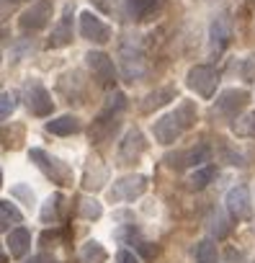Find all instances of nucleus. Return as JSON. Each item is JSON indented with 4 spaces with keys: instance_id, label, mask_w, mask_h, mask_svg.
I'll return each instance as SVG.
<instances>
[{
    "instance_id": "nucleus-34",
    "label": "nucleus",
    "mask_w": 255,
    "mask_h": 263,
    "mask_svg": "<svg viewBox=\"0 0 255 263\" xmlns=\"http://www.w3.org/2000/svg\"><path fill=\"white\" fill-rule=\"evenodd\" d=\"M8 3H21V0H8Z\"/></svg>"
},
{
    "instance_id": "nucleus-6",
    "label": "nucleus",
    "mask_w": 255,
    "mask_h": 263,
    "mask_svg": "<svg viewBox=\"0 0 255 263\" xmlns=\"http://www.w3.org/2000/svg\"><path fill=\"white\" fill-rule=\"evenodd\" d=\"M49 16H52V0H36L29 11H24L18 16V26L24 31H39L47 26Z\"/></svg>"
},
{
    "instance_id": "nucleus-14",
    "label": "nucleus",
    "mask_w": 255,
    "mask_h": 263,
    "mask_svg": "<svg viewBox=\"0 0 255 263\" xmlns=\"http://www.w3.org/2000/svg\"><path fill=\"white\" fill-rule=\"evenodd\" d=\"M229 36H232V26H229V18H227V16H219V18H214V21H211V29H209L211 49H214V52H222V49L227 47Z\"/></svg>"
},
{
    "instance_id": "nucleus-33",
    "label": "nucleus",
    "mask_w": 255,
    "mask_h": 263,
    "mask_svg": "<svg viewBox=\"0 0 255 263\" xmlns=\"http://www.w3.org/2000/svg\"><path fill=\"white\" fill-rule=\"evenodd\" d=\"M0 263H8V255H6L3 250H0Z\"/></svg>"
},
{
    "instance_id": "nucleus-21",
    "label": "nucleus",
    "mask_w": 255,
    "mask_h": 263,
    "mask_svg": "<svg viewBox=\"0 0 255 263\" xmlns=\"http://www.w3.org/2000/svg\"><path fill=\"white\" fill-rule=\"evenodd\" d=\"M232 129L237 137H255V111H247L232 121Z\"/></svg>"
},
{
    "instance_id": "nucleus-15",
    "label": "nucleus",
    "mask_w": 255,
    "mask_h": 263,
    "mask_svg": "<svg viewBox=\"0 0 255 263\" xmlns=\"http://www.w3.org/2000/svg\"><path fill=\"white\" fill-rule=\"evenodd\" d=\"M29 248H31V232L26 227H16V230L8 232V250H11L13 258H18V260L26 258Z\"/></svg>"
},
{
    "instance_id": "nucleus-9",
    "label": "nucleus",
    "mask_w": 255,
    "mask_h": 263,
    "mask_svg": "<svg viewBox=\"0 0 255 263\" xmlns=\"http://www.w3.org/2000/svg\"><path fill=\"white\" fill-rule=\"evenodd\" d=\"M142 153H145V135L140 129H129L119 145V160L121 163H137Z\"/></svg>"
},
{
    "instance_id": "nucleus-19",
    "label": "nucleus",
    "mask_w": 255,
    "mask_h": 263,
    "mask_svg": "<svg viewBox=\"0 0 255 263\" xmlns=\"http://www.w3.org/2000/svg\"><path fill=\"white\" fill-rule=\"evenodd\" d=\"M47 129L52 132V135H57V137H67V135H75V132H80V119L72 116V114H65V116H60V119H52V121L47 124Z\"/></svg>"
},
{
    "instance_id": "nucleus-11",
    "label": "nucleus",
    "mask_w": 255,
    "mask_h": 263,
    "mask_svg": "<svg viewBox=\"0 0 255 263\" xmlns=\"http://www.w3.org/2000/svg\"><path fill=\"white\" fill-rule=\"evenodd\" d=\"M211 158V147L209 145H196V147H191L188 153H181V155H168L165 160H168V165L170 168H186V165H201V163H206Z\"/></svg>"
},
{
    "instance_id": "nucleus-3",
    "label": "nucleus",
    "mask_w": 255,
    "mask_h": 263,
    "mask_svg": "<svg viewBox=\"0 0 255 263\" xmlns=\"http://www.w3.org/2000/svg\"><path fill=\"white\" fill-rule=\"evenodd\" d=\"M188 88L193 93H199L201 98H211L217 93V85H219V72L211 67V65H196L188 70V78H186Z\"/></svg>"
},
{
    "instance_id": "nucleus-2",
    "label": "nucleus",
    "mask_w": 255,
    "mask_h": 263,
    "mask_svg": "<svg viewBox=\"0 0 255 263\" xmlns=\"http://www.w3.org/2000/svg\"><path fill=\"white\" fill-rule=\"evenodd\" d=\"M29 158L44 171V176H47L52 183H57V186H67V183H72V171H70V165L62 163L60 158L49 155L47 150L34 147V150L29 153Z\"/></svg>"
},
{
    "instance_id": "nucleus-10",
    "label": "nucleus",
    "mask_w": 255,
    "mask_h": 263,
    "mask_svg": "<svg viewBox=\"0 0 255 263\" xmlns=\"http://www.w3.org/2000/svg\"><path fill=\"white\" fill-rule=\"evenodd\" d=\"M121 75L126 80H140L145 75V57L134 47H121Z\"/></svg>"
},
{
    "instance_id": "nucleus-28",
    "label": "nucleus",
    "mask_w": 255,
    "mask_h": 263,
    "mask_svg": "<svg viewBox=\"0 0 255 263\" xmlns=\"http://www.w3.org/2000/svg\"><path fill=\"white\" fill-rule=\"evenodd\" d=\"M13 108H16V98H13L11 93H0V119L11 116Z\"/></svg>"
},
{
    "instance_id": "nucleus-4",
    "label": "nucleus",
    "mask_w": 255,
    "mask_h": 263,
    "mask_svg": "<svg viewBox=\"0 0 255 263\" xmlns=\"http://www.w3.org/2000/svg\"><path fill=\"white\" fill-rule=\"evenodd\" d=\"M24 101L31 108V114H36V116H49L54 111V103H52L49 90L39 80H34V78L24 83Z\"/></svg>"
},
{
    "instance_id": "nucleus-32",
    "label": "nucleus",
    "mask_w": 255,
    "mask_h": 263,
    "mask_svg": "<svg viewBox=\"0 0 255 263\" xmlns=\"http://www.w3.org/2000/svg\"><path fill=\"white\" fill-rule=\"evenodd\" d=\"M8 222H11V219H8L3 212H0V232H6V230H8Z\"/></svg>"
},
{
    "instance_id": "nucleus-26",
    "label": "nucleus",
    "mask_w": 255,
    "mask_h": 263,
    "mask_svg": "<svg viewBox=\"0 0 255 263\" xmlns=\"http://www.w3.org/2000/svg\"><path fill=\"white\" fill-rule=\"evenodd\" d=\"M57 204H60V196L57 194L44 201V206H42V222H47V224L57 222Z\"/></svg>"
},
{
    "instance_id": "nucleus-5",
    "label": "nucleus",
    "mask_w": 255,
    "mask_h": 263,
    "mask_svg": "<svg viewBox=\"0 0 255 263\" xmlns=\"http://www.w3.org/2000/svg\"><path fill=\"white\" fill-rule=\"evenodd\" d=\"M147 191V178L145 176H124L113 183L111 199L113 201H134Z\"/></svg>"
},
{
    "instance_id": "nucleus-1",
    "label": "nucleus",
    "mask_w": 255,
    "mask_h": 263,
    "mask_svg": "<svg viewBox=\"0 0 255 263\" xmlns=\"http://www.w3.org/2000/svg\"><path fill=\"white\" fill-rule=\"evenodd\" d=\"M193 121H196V106L191 101H183L175 111H170V114H165L163 119L155 121V126H152L155 140L160 145H173Z\"/></svg>"
},
{
    "instance_id": "nucleus-29",
    "label": "nucleus",
    "mask_w": 255,
    "mask_h": 263,
    "mask_svg": "<svg viewBox=\"0 0 255 263\" xmlns=\"http://www.w3.org/2000/svg\"><path fill=\"white\" fill-rule=\"evenodd\" d=\"M0 212H3L11 222H24V217H21V212L11 204V201H0Z\"/></svg>"
},
{
    "instance_id": "nucleus-16",
    "label": "nucleus",
    "mask_w": 255,
    "mask_h": 263,
    "mask_svg": "<svg viewBox=\"0 0 255 263\" xmlns=\"http://www.w3.org/2000/svg\"><path fill=\"white\" fill-rule=\"evenodd\" d=\"M163 3L165 0H126V11H129L132 18L145 21V18H152L163 8Z\"/></svg>"
},
{
    "instance_id": "nucleus-7",
    "label": "nucleus",
    "mask_w": 255,
    "mask_h": 263,
    "mask_svg": "<svg viewBox=\"0 0 255 263\" xmlns=\"http://www.w3.org/2000/svg\"><path fill=\"white\" fill-rule=\"evenodd\" d=\"M80 36L93 42V44H106L111 39V29L90 11H83L80 13Z\"/></svg>"
},
{
    "instance_id": "nucleus-20",
    "label": "nucleus",
    "mask_w": 255,
    "mask_h": 263,
    "mask_svg": "<svg viewBox=\"0 0 255 263\" xmlns=\"http://www.w3.org/2000/svg\"><path fill=\"white\" fill-rule=\"evenodd\" d=\"M103 260H106V250H103L101 242H95V240L83 242V248H80V263H103Z\"/></svg>"
},
{
    "instance_id": "nucleus-27",
    "label": "nucleus",
    "mask_w": 255,
    "mask_h": 263,
    "mask_svg": "<svg viewBox=\"0 0 255 263\" xmlns=\"http://www.w3.org/2000/svg\"><path fill=\"white\" fill-rule=\"evenodd\" d=\"M101 204L95 201V199H80V214L85 217V219H98L101 217Z\"/></svg>"
},
{
    "instance_id": "nucleus-17",
    "label": "nucleus",
    "mask_w": 255,
    "mask_h": 263,
    "mask_svg": "<svg viewBox=\"0 0 255 263\" xmlns=\"http://www.w3.org/2000/svg\"><path fill=\"white\" fill-rule=\"evenodd\" d=\"M72 6H67V13L62 16V21L54 26L52 31V39H49V47H67L72 42Z\"/></svg>"
},
{
    "instance_id": "nucleus-13",
    "label": "nucleus",
    "mask_w": 255,
    "mask_h": 263,
    "mask_svg": "<svg viewBox=\"0 0 255 263\" xmlns=\"http://www.w3.org/2000/svg\"><path fill=\"white\" fill-rule=\"evenodd\" d=\"M227 212L237 219H247L250 217V191L245 186H237L227 194Z\"/></svg>"
},
{
    "instance_id": "nucleus-30",
    "label": "nucleus",
    "mask_w": 255,
    "mask_h": 263,
    "mask_svg": "<svg viewBox=\"0 0 255 263\" xmlns=\"http://www.w3.org/2000/svg\"><path fill=\"white\" fill-rule=\"evenodd\" d=\"M116 260H119V263H140L137 255L129 253V250H119V253H116Z\"/></svg>"
},
{
    "instance_id": "nucleus-12",
    "label": "nucleus",
    "mask_w": 255,
    "mask_h": 263,
    "mask_svg": "<svg viewBox=\"0 0 255 263\" xmlns=\"http://www.w3.org/2000/svg\"><path fill=\"white\" fill-rule=\"evenodd\" d=\"M247 90H237V88H227L219 98H217V111L227 114V116H237L240 108H245L247 103Z\"/></svg>"
},
{
    "instance_id": "nucleus-22",
    "label": "nucleus",
    "mask_w": 255,
    "mask_h": 263,
    "mask_svg": "<svg viewBox=\"0 0 255 263\" xmlns=\"http://www.w3.org/2000/svg\"><path fill=\"white\" fill-rule=\"evenodd\" d=\"M214 178H217V168H214V165H204L201 171H196V173L188 178V189L201 191V189H206Z\"/></svg>"
},
{
    "instance_id": "nucleus-23",
    "label": "nucleus",
    "mask_w": 255,
    "mask_h": 263,
    "mask_svg": "<svg viewBox=\"0 0 255 263\" xmlns=\"http://www.w3.org/2000/svg\"><path fill=\"white\" fill-rule=\"evenodd\" d=\"M209 230H211V235H214V237H227V235H229V230H232V222H229L227 212L217 209V212L211 214V219H209Z\"/></svg>"
},
{
    "instance_id": "nucleus-31",
    "label": "nucleus",
    "mask_w": 255,
    "mask_h": 263,
    "mask_svg": "<svg viewBox=\"0 0 255 263\" xmlns=\"http://www.w3.org/2000/svg\"><path fill=\"white\" fill-rule=\"evenodd\" d=\"M29 263H54V255H49V253H39V255H34Z\"/></svg>"
},
{
    "instance_id": "nucleus-24",
    "label": "nucleus",
    "mask_w": 255,
    "mask_h": 263,
    "mask_svg": "<svg viewBox=\"0 0 255 263\" xmlns=\"http://www.w3.org/2000/svg\"><path fill=\"white\" fill-rule=\"evenodd\" d=\"M124 108H126V96H124V93H111V96L106 98V106H103L101 116H106V119H116Z\"/></svg>"
},
{
    "instance_id": "nucleus-35",
    "label": "nucleus",
    "mask_w": 255,
    "mask_h": 263,
    "mask_svg": "<svg viewBox=\"0 0 255 263\" xmlns=\"http://www.w3.org/2000/svg\"><path fill=\"white\" fill-rule=\"evenodd\" d=\"M0 183H3V173H0Z\"/></svg>"
},
{
    "instance_id": "nucleus-25",
    "label": "nucleus",
    "mask_w": 255,
    "mask_h": 263,
    "mask_svg": "<svg viewBox=\"0 0 255 263\" xmlns=\"http://www.w3.org/2000/svg\"><path fill=\"white\" fill-rule=\"evenodd\" d=\"M217 260H219L217 245L211 240H201L196 245V263H217Z\"/></svg>"
},
{
    "instance_id": "nucleus-8",
    "label": "nucleus",
    "mask_w": 255,
    "mask_h": 263,
    "mask_svg": "<svg viewBox=\"0 0 255 263\" xmlns=\"http://www.w3.org/2000/svg\"><path fill=\"white\" fill-rule=\"evenodd\" d=\"M85 62H88V67H90V72L95 75L98 83L111 85L116 80V67H113V62H111L108 54H103V52H88L85 54Z\"/></svg>"
},
{
    "instance_id": "nucleus-18",
    "label": "nucleus",
    "mask_w": 255,
    "mask_h": 263,
    "mask_svg": "<svg viewBox=\"0 0 255 263\" xmlns=\"http://www.w3.org/2000/svg\"><path fill=\"white\" fill-rule=\"evenodd\" d=\"M175 96H178V93H175V88H173V85L158 88V90H152V93L142 101V111H145V114H150V111H155V108H160V106L170 103Z\"/></svg>"
}]
</instances>
